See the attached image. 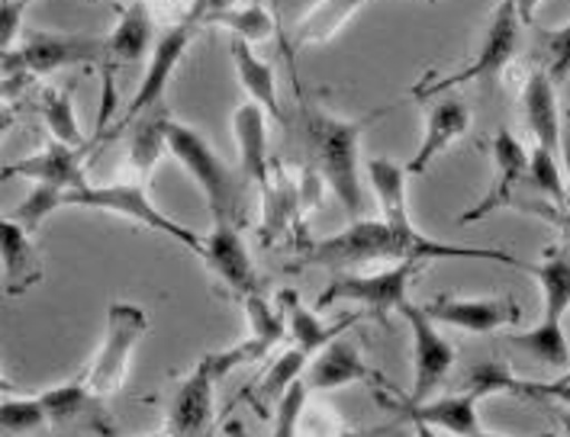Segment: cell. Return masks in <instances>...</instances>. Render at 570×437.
I'll return each mask as SVG.
<instances>
[{
	"label": "cell",
	"mask_w": 570,
	"mask_h": 437,
	"mask_svg": "<svg viewBox=\"0 0 570 437\" xmlns=\"http://www.w3.org/2000/svg\"><path fill=\"white\" fill-rule=\"evenodd\" d=\"M439 258H458V261H493L510 264V267H529L519 261L515 255L503 251V248H471V245H445L435 241L422 232H396L384 219H352V226L345 232L330 235L323 241H316L306 258V264L316 267H330V270H342V274H355L367 264L381 261H439Z\"/></svg>",
	"instance_id": "cell-1"
},
{
	"label": "cell",
	"mask_w": 570,
	"mask_h": 437,
	"mask_svg": "<svg viewBox=\"0 0 570 437\" xmlns=\"http://www.w3.org/2000/svg\"><path fill=\"white\" fill-rule=\"evenodd\" d=\"M387 110L367 113L358 119L335 117L320 107H306L301 119L303 146L309 155L313 171L323 177L345 206L352 219H361L364 209V183H361V136L371 129V122L384 117Z\"/></svg>",
	"instance_id": "cell-2"
},
{
	"label": "cell",
	"mask_w": 570,
	"mask_h": 437,
	"mask_svg": "<svg viewBox=\"0 0 570 437\" xmlns=\"http://www.w3.org/2000/svg\"><path fill=\"white\" fill-rule=\"evenodd\" d=\"M265 350L258 341H242L236 348L210 350L197 360V367L180 379L171 406H168V435L171 437H200L213 421V393L223 379L242 364L262 360Z\"/></svg>",
	"instance_id": "cell-3"
},
{
	"label": "cell",
	"mask_w": 570,
	"mask_h": 437,
	"mask_svg": "<svg viewBox=\"0 0 570 437\" xmlns=\"http://www.w3.org/2000/svg\"><path fill=\"white\" fill-rule=\"evenodd\" d=\"M65 206H81V209H104V212H117V216H126L139 226H146L151 232L168 235L175 238L178 245L190 248L194 255L204 251V238L190 229H184L180 222L168 219L158 206L151 203L142 180H122V183H107V187H94V183H85L78 190H65L61 197Z\"/></svg>",
	"instance_id": "cell-4"
},
{
	"label": "cell",
	"mask_w": 570,
	"mask_h": 437,
	"mask_svg": "<svg viewBox=\"0 0 570 437\" xmlns=\"http://www.w3.org/2000/svg\"><path fill=\"white\" fill-rule=\"evenodd\" d=\"M519 42H522V20H519V13H515L510 0H500L493 17H490V27L483 32L481 49L474 52V59L468 61L464 68H458L449 78H429L425 85L413 88L416 100L442 97L451 88H464V85H474V81L500 78V71L515 59Z\"/></svg>",
	"instance_id": "cell-5"
},
{
	"label": "cell",
	"mask_w": 570,
	"mask_h": 437,
	"mask_svg": "<svg viewBox=\"0 0 570 437\" xmlns=\"http://www.w3.org/2000/svg\"><path fill=\"white\" fill-rule=\"evenodd\" d=\"M165 142H168V151L184 165V171L204 190L213 209V219H233V209L239 203L242 190L236 171L226 168V161L213 151L210 142L184 122H175V119L168 122Z\"/></svg>",
	"instance_id": "cell-6"
},
{
	"label": "cell",
	"mask_w": 570,
	"mask_h": 437,
	"mask_svg": "<svg viewBox=\"0 0 570 437\" xmlns=\"http://www.w3.org/2000/svg\"><path fill=\"white\" fill-rule=\"evenodd\" d=\"M146 331H149V316L139 306H132V302H114L107 309V335H104V345L97 348L90 367L85 370V377H81L90 386V393L110 396V393L122 389V383L129 379L132 354H136Z\"/></svg>",
	"instance_id": "cell-7"
},
{
	"label": "cell",
	"mask_w": 570,
	"mask_h": 437,
	"mask_svg": "<svg viewBox=\"0 0 570 437\" xmlns=\"http://www.w3.org/2000/svg\"><path fill=\"white\" fill-rule=\"evenodd\" d=\"M107 61V39L85 32H30L17 49L3 56L7 75L46 78L68 64H100Z\"/></svg>",
	"instance_id": "cell-8"
},
{
	"label": "cell",
	"mask_w": 570,
	"mask_h": 437,
	"mask_svg": "<svg viewBox=\"0 0 570 437\" xmlns=\"http://www.w3.org/2000/svg\"><path fill=\"white\" fill-rule=\"evenodd\" d=\"M422 261H400L374 274H338L330 287L323 290L316 309H330L335 299L358 302L367 316L377 321H387L391 312H400L403 302H410V284L420 274Z\"/></svg>",
	"instance_id": "cell-9"
},
{
	"label": "cell",
	"mask_w": 570,
	"mask_h": 437,
	"mask_svg": "<svg viewBox=\"0 0 570 437\" xmlns=\"http://www.w3.org/2000/svg\"><path fill=\"white\" fill-rule=\"evenodd\" d=\"M200 27H204V17H200V10L190 7L180 23H175L171 30H165L155 39L149 64H146V75H142L139 88H136L132 100H129L126 122H132L136 117H142V113H149L155 107H161L165 88H168L171 75L178 71L180 59L187 56V49H190V42H194V36H197Z\"/></svg>",
	"instance_id": "cell-10"
},
{
	"label": "cell",
	"mask_w": 570,
	"mask_h": 437,
	"mask_svg": "<svg viewBox=\"0 0 570 437\" xmlns=\"http://www.w3.org/2000/svg\"><path fill=\"white\" fill-rule=\"evenodd\" d=\"M151 46H155V20H151L146 0H132L120 13V23L107 36V61H104V90L107 93H104V103L97 113V136L107 129V122L114 117V103H117L114 75L129 61L146 59Z\"/></svg>",
	"instance_id": "cell-11"
},
{
	"label": "cell",
	"mask_w": 570,
	"mask_h": 437,
	"mask_svg": "<svg viewBox=\"0 0 570 437\" xmlns=\"http://www.w3.org/2000/svg\"><path fill=\"white\" fill-rule=\"evenodd\" d=\"M403 319L410 321L413 331V393L406 403H425L435 396V389L445 383L454 367V348L439 331V325L422 312V306L403 302L400 306Z\"/></svg>",
	"instance_id": "cell-12"
},
{
	"label": "cell",
	"mask_w": 570,
	"mask_h": 437,
	"mask_svg": "<svg viewBox=\"0 0 570 437\" xmlns=\"http://www.w3.org/2000/svg\"><path fill=\"white\" fill-rule=\"evenodd\" d=\"M422 312L432 321H442L451 328L471 331V335H490L503 325H515L522 319V306L512 296H481V299H464L442 292Z\"/></svg>",
	"instance_id": "cell-13"
},
{
	"label": "cell",
	"mask_w": 570,
	"mask_h": 437,
	"mask_svg": "<svg viewBox=\"0 0 570 437\" xmlns=\"http://www.w3.org/2000/svg\"><path fill=\"white\" fill-rule=\"evenodd\" d=\"M493 165H497V180H493L490 193L474 209H464L458 216V226L481 222L490 212L507 209V206H522L519 187L529 183V151L512 136L510 129H500L493 136Z\"/></svg>",
	"instance_id": "cell-14"
},
{
	"label": "cell",
	"mask_w": 570,
	"mask_h": 437,
	"mask_svg": "<svg viewBox=\"0 0 570 437\" xmlns=\"http://www.w3.org/2000/svg\"><path fill=\"white\" fill-rule=\"evenodd\" d=\"M200 258L207 261L213 274L236 292L239 299L258 292V274H255V264L252 255L245 248V238L236 229L233 219H213L210 238H204V251Z\"/></svg>",
	"instance_id": "cell-15"
},
{
	"label": "cell",
	"mask_w": 570,
	"mask_h": 437,
	"mask_svg": "<svg viewBox=\"0 0 570 437\" xmlns=\"http://www.w3.org/2000/svg\"><path fill=\"white\" fill-rule=\"evenodd\" d=\"M464 389L478 399L487 396H519V399H529V403H564L570 406V379H522L512 374L507 364H478L468 379H464Z\"/></svg>",
	"instance_id": "cell-16"
},
{
	"label": "cell",
	"mask_w": 570,
	"mask_h": 437,
	"mask_svg": "<svg viewBox=\"0 0 570 437\" xmlns=\"http://www.w3.org/2000/svg\"><path fill=\"white\" fill-rule=\"evenodd\" d=\"M90 151L88 146L75 148L65 146V142H49L46 148H39L30 158H20L17 165L3 168V180L10 177H27L36 183H49V187H59V190H78L88 183L85 177V155Z\"/></svg>",
	"instance_id": "cell-17"
},
{
	"label": "cell",
	"mask_w": 570,
	"mask_h": 437,
	"mask_svg": "<svg viewBox=\"0 0 570 437\" xmlns=\"http://www.w3.org/2000/svg\"><path fill=\"white\" fill-rule=\"evenodd\" d=\"M468 129H471V110H468V103L458 100V97L439 100V103L429 110V117H425V136H422L416 155L403 165L406 175H425V171L432 168V161H435L439 155H445Z\"/></svg>",
	"instance_id": "cell-18"
},
{
	"label": "cell",
	"mask_w": 570,
	"mask_h": 437,
	"mask_svg": "<svg viewBox=\"0 0 570 437\" xmlns=\"http://www.w3.org/2000/svg\"><path fill=\"white\" fill-rule=\"evenodd\" d=\"M303 383L309 393H330V389H342L352 383H381V377L364 364L361 350L342 335L320 350L316 360H309Z\"/></svg>",
	"instance_id": "cell-19"
},
{
	"label": "cell",
	"mask_w": 570,
	"mask_h": 437,
	"mask_svg": "<svg viewBox=\"0 0 570 437\" xmlns=\"http://www.w3.org/2000/svg\"><path fill=\"white\" fill-rule=\"evenodd\" d=\"M0 264H3V290L7 296H23L42 280V258L17 219L0 216Z\"/></svg>",
	"instance_id": "cell-20"
},
{
	"label": "cell",
	"mask_w": 570,
	"mask_h": 437,
	"mask_svg": "<svg viewBox=\"0 0 570 437\" xmlns=\"http://www.w3.org/2000/svg\"><path fill=\"white\" fill-rule=\"evenodd\" d=\"M400 411L410 421L429 425L435 431H445L451 437H468L481 431V415H478V396H442V399H425V403H403Z\"/></svg>",
	"instance_id": "cell-21"
},
{
	"label": "cell",
	"mask_w": 570,
	"mask_h": 437,
	"mask_svg": "<svg viewBox=\"0 0 570 437\" xmlns=\"http://www.w3.org/2000/svg\"><path fill=\"white\" fill-rule=\"evenodd\" d=\"M522 110H525V122L535 136V142L541 148H548L551 155L561 151V110H558V93H554V85L551 78L535 68L525 85H522Z\"/></svg>",
	"instance_id": "cell-22"
},
{
	"label": "cell",
	"mask_w": 570,
	"mask_h": 437,
	"mask_svg": "<svg viewBox=\"0 0 570 437\" xmlns=\"http://www.w3.org/2000/svg\"><path fill=\"white\" fill-rule=\"evenodd\" d=\"M281 312H284V319H287V335H291L294 348L306 350L309 357L320 354L326 345H332L335 338H342V335L361 319V312H352V316H345L342 321L326 325L309 306H303L301 296L294 290L281 292Z\"/></svg>",
	"instance_id": "cell-23"
},
{
	"label": "cell",
	"mask_w": 570,
	"mask_h": 437,
	"mask_svg": "<svg viewBox=\"0 0 570 437\" xmlns=\"http://www.w3.org/2000/svg\"><path fill=\"white\" fill-rule=\"evenodd\" d=\"M36 399H39V406H42V411H46V418H49L52 428H68V425H78V421H88V425H94L100 435L110 437V431L104 428L100 406H97V399H104V396L90 393V386L85 379L61 383L56 389L39 393Z\"/></svg>",
	"instance_id": "cell-24"
},
{
	"label": "cell",
	"mask_w": 570,
	"mask_h": 437,
	"mask_svg": "<svg viewBox=\"0 0 570 437\" xmlns=\"http://www.w3.org/2000/svg\"><path fill=\"white\" fill-rule=\"evenodd\" d=\"M406 168L396 165L391 158H371L367 161V180L371 190L381 206V219L396 229V232H420L410 219V206H406Z\"/></svg>",
	"instance_id": "cell-25"
},
{
	"label": "cell",
	"mask_w": 570,
	"mask_h": 437,
	"mask_svg": "<svg viewBox=\"0 0 570 437\" xmlns=\"http://www.w3.org/2000/svg\"><path fill=\"white\" fill-rule=\"evenodd\" d=\"M233 129L239 139L242 175L268 187V117L258 103H242L233 113Z\"/></svg>",
	"instance_id": "cell-26"
},
{
	"label": "cell",
	"mask_w": 570,
	"mask_h": 437,
	"mask_svg": "<svg viewBox=\"0 0 570 437\" xmlns=\"http://www.w3.org/2000/svg\"><path fill=\"white\" fill-rule=\"evenodd\" d=\"M229 56H233V64H236L242 90L252 97V103H258V107L265 110V117L277 119V122H287V119H284V110H281V97H277L274 68H271L268 61L258 59L255 49H252L245 39H233Z\"/></svg>",
	"instance_id": "cell-27"
},
{
	"label": "cell",
	"mask_w": 570,
	"mask_h": 437,
	"mask_svg": "<svg viewBox=\"0 0 570 437\" xmlns=\"http://www.w3.org/2000/svg\"><path fill=\"white\" fill-rule=\"evenodd\" d=\"M525 270L539 280L541 319H564L570 309V251L558 248V251H551L541 264H529Z\"/></svg>",
	"instance_id": "cell-28"
},
{
	"label": "cell",
	"mask_w": 570,
	"mask_h": 437,
	"mask_svg": "<svg viewBox=\"0 0 570 437\" xmlns=\"http://www.w3.org/2000/svg\"><path fill=\"white\" fill-rule=\"evenodd\" d=\"M364 3H371V0H320L313 10L303 13V20L294 27V46L309 49V46L330 42L332 36L345 30L352 13H358Z\"/></svg>",
	"instance_id": "cell-29"
},
{
	"label": "cell",
	"mask_w": 570,
	"mask_h": 437,
	"mask_svg": "<svg viewBox=\"0 0 570 437\" xmlns=\"http://www.w3.org/2000/svg\"><path fill=\"white\" fill-rule=\"evenodd\" d=\"M168 122H171V117H168L165 107H155L149 113L126 122L129 126V161H132L139 180H146L151 175V168L158 165L161 151L168 148V142H165Z\"/></svg>",
	"instance_id": "cell-30"
},
{
	"label": "cell",
	"mask_w": 570,
	"mask_h": 437,
	"mask_svg": "<svg viewBox=\"0 0 570 437\" xmlns=\"http://www.w3.org/2000/svg\"><path fill=\"white\" fill-rule=\"evenodd\" d=\"M510 345L515 350H522L525 357H532L535 364L551 367V370H564L570 364V345L561 321L541 319L535 328H529L522 335H512Z\"/></svg>",
	"instance_id": "cell-31"
},
{
	"label": "cell",
	"mask_w": 570,
	"mask_h": 437,
	"mask_svg": "<svg viewBox=\"0 0 570 437\" xmlns=\"http://www.w3.org/2000/svg\"><path fill=\"white\" fill-rule=\"evenodd\" d=\"M204 27H226L236 39H245L248 46L252 42H265L271 32H274V20L265 7H219V10H210L204 17Z\"/></svg>",
	"instance_id": "cell-32"
},
{
	"label": "cell",
	"mask_w": 570,
	"mask_h": 437,
	"mask_svg": "<svg viewBox=\"0 0 570 437\" xmlns=\"http://www.w3.org/2000/svg\"><path fill=\"white\" fill-rule=\"evenodd\" d=\"M39 110H42V119L52 132L56 142H65V146H88L85 142V132L78 126V117H75V97L68 88H46L42 90V100H39Z\"/></svg>",
	"instance_id": "cell-33"
},
{
	"label": "cell",
	"mask_w": 570,
	"mask_h": 437,
	"mask_svg": "<svg viewBox=\"0 0 570 437\" xmlns=\"http://www.w3.org/2000/svg\"><path fill=\"white\" fill-rule=\"evenodd\" d=\"M49 428V418L39 406V399L23 396H3L0 399V437H42Z\"/></svg>",
	"instance_id": "cell-34"
},
{
	"label": "cell",
	"mask_w": 570,
	"mask_h": 437,
	"mask_svg": "<svg viewBox=\"0 0 570 437\" xmlns=\"http://www.w3.org/2000/svg\"><path fill=\"white\" fill-rule=\"evenodd\" d=\"M309 354L301 348H291L284 350L274 364L268 367V374L262 377V383H258V399H262V406H277V399L297 383V379H303V374H306V367H309Z\"/></svg>",
	"instance_id": "cell-35"
},
{
	"label": "cell",
	"mask_w": 570,
	"mask_h": 437,
	"mask_svg": "<svg viewBox=\"0 0 570 437\" xmlns=\"http://www.w3.org/2000/svg\"><path fill=\"white\" fill-rule=\"evenodd\" d=\"M242 302H245V316H248V325H252V341H258L265 354L271 348H277L287 338V319H284V312L274 309L262 292H252Z\"/></svg>",
	"instance_id": "cell-36"
},
{
	"label": "cell",
	"mask_w": 570,
	"mask_h": 437,
	"mask_svg": "<svg viewBox=\"0 0 570 437\" xmlns=\"http://www.w3.org/2000/svg\"><path fill=\"white\" fill-rule=\"evenodd\" d=\"M529 183L539 190V197H544L548 203H554L558 209L568 206L564 171H561V165H558V155H551L548 148L535 146L529 151Z\"/></svg>",
	"instance_id": "cell-37"
},
{
	"label": "cell",
	"mask_w": 570,
	"mask_h": 437,
	"mask_svg": "<svg viewBox=\"0 0 570 437\" xmlns=\"http://www.w3.org/2000/svg\"><path fill=\"white\" fill-rule=\"evenodd\" d=\"M539 52L544 56V75L551 78V85H564L570 81V23L554 27V30H541Z\"/></svg>",
	"instance_id": "cell-38"
},
{
	"label": "cell",
	"mask_w": 570,
	"mask_h": 437,
	"mask_svg": "<svg viewBox=\"0 0 570 437\" xmlns=\"http://www.w3.org/2000/svg\"><path fill=\"white\" fill-rule=\"evenodd\" d=\"M61 197H65V190H59V187H49V183H36L32 187V193L20 203V209L13 212V219L27 229V232H36L61 203Z\"/></svg>",
	"instance_id": "cell-39"
},
{
	"label": "cell",
	"mask_w": 570,
	"mask_h": 437,
	"mask_svg": "<svg viewBox=\"0 0 570 437\" xmlns=\"http://www.w3.org/2000/svg\"><path fill=\"white\" fill-rule=\"evenodd\" d=\"M306 383L297 379L281 399H277V411H274V428H271V437H294L297 435V421H301L303 408H306Z\"/></svg>",
	"instance_id": "cell-40"
},
{
	"label": "cell",
	"mask_w": 570,
	"mask_h": 437,
	"mask_svg": "<svg viewBox=\"0 0 570 437\" xmlns=\"http://www.w3.org/2000/svg\"><path fill=\"white\" fill-rule=\"evenodd\" d=\"M23 10H27L23 0H0V52L3 56L13 49V39L23 23Z\"/></svg>",
	"instance_id": "cell-41"
},
{
	"label": "cell",
	"mask_w": 570,
	"mask_h": 437,
	"mask_svg": "<svg viewBox=\"0 0 570 437\" xmlns=\"http://www.w3.org/2000/svg\"><path fill=\"white\" fill-rule=\"evenodd\" d=\"M561 158H564V193H568V206H570V117L564 119L561 126Z\"/></svg>",
	"instance_id": "cell-42"
},
{
	"label": "cell",
	"mask_w": 570,
	"mask_h": 437,
	"mask_svg": "<svg viewBox=\"0 0 570 437\" xmlns=\"http://www.w3.org/2000/svg\"><path fill=\"white\" fill-rule=\"evenodd\" d=\"M510 3L515 7V13H519V20H522V23H532L541 0H510Z\"/></svg>",
	"instance_id": "cell-43"
},
{
	"label": "cell",
	"mask_w": 570,
	"mask_h": 437,
	"mask_svg": "<svg viewBox=\"0 0 570 437\" xmlns=\"http://www.w3.org/2000/svg\"><path fill=\"white\" fill-rule=\"evenodd\" d=\"M13 122H17L13 110H10V107H0V139L13 129Z\"/></svg>",
	"instance_id": "cell-44"
},
{
	"label": "cell",
	"mask_w": 570,
	"mask_h": 437,
	"mask_svg": "<svg viewBox=\"0 0 570 437\" xmlns=\"http://www.w3.org/2000/svg\"><path fill=\"white\" fill-rule=\"evenodd\" d=\"M0 396H20V386H17V383H10L3 374H0Z\"/></svg>",
	"instance_id": "cell-45"
},
{
	"label": "cell",
	"mask_w": 570,
	"mask_h": 437,
	"mask_svg": "<svg viewBox=\"0 0 570 437\" xmlns=\"http://www.w3.org/2000/svg\"><path fill=\"white\" fill-rule=\"evenodd\" d=\"M413 428H416V437H442V431H435L429 425H420V421H413Z\"/></svg>",
	"instance_id": "cell-46"
},
{
	"label": "cell",
	"mask_w": 570,
	"mask_h": 437,
	"mask_svg": "<svg viewBox=\"0 0 570 437\" xmlns=\"http://www.w3.org/2000/svg\"><path fill=\"white\" fill-rule=\"evenodd\" d=\"M226 437H252V435L242 428L239 421H229V425H226Z\"/></svg>",
	"instance_id": "cell-47"
},
{
	"label": "cell",
	"mask_w": 570,
	"mask_h": 437,
	"mask_svg": "<svg viewBox=\"0 0 570 437\" xmlns=\"http://www.w3.org/2000/svg\"><path fill=\"white\" fill-rule=\"evenodd\" d=\"M468 437H507V435H490V431H478V435H468ZM539 437H554V435H539Z\"/></svg>",
	"instance_id": "cell-48"
},
{
	"label": "cell",
	"mask_w": 570,
	"mask_h": 437,
	"mask_svg": "<svg viewBox=\"0 0 570 437\" xmlns=\"http://www.w3.org/2000/svg\"><path fill=\"white\" fill-rule=\"evenodd\" d=\"M561 425H564V437H570V415H561Z\"/></svg>",
	"instance_id": "cell-49"
},
{
	"label": "cell",
	"mask_w": 570,
	"mask_h": 437,
	"mask_svg": "<svg viewBox=\"0 0 570 437\" xmlns=\"http://www.w3.org/2000/svg\"><path fill=\"white\" fill-rule=\"evenodd\" d=\"M146 437H171L168 431H161V435H146Z\"/></svg>",
	"instance_id": "cell-50"
},
{
	"label": "cell",
	"mask_w": 570,
	"mask_h": 437,
	"mask_svg": "<svg viewBox=\"0 0 570 437\" xmlns=\"http://www.w3.org/2000/svg\"><path fill=\"white\" fill-rule=\"evenodd\" d=\"M568 229H570V206H568Z\"/></svg>",
	"instance_id": "cell-51"
},
{
	"label": "cell",
	"mask_w": 570,
	"mask_h": 437,
	"mask_svg": "<svg viewBox=\"0 0 570 437\" xmlns=\"http://www.w3.org/2000/svg\"><path fill=\"white\" fill-rule=\"evenodd\" d=\"M23 3H32V0H23Z\"/></svg>",
	"instance_id": "cell-52"
},
{
	"label": "cell",
	"mask_w": 570,
	"mask_h": 437,
	"mask_svg": "<svg viewBox=\"0 0 570 437\" xmlns=\"http://www.w3.org/2000/svg\"><path fill=\"white\" fill-rule=\"evenodd\" d=\"M564 377H568V379H570V374H564Z\"/></svg>",
	"instance_id": "cell-53"
}]
</instances>
